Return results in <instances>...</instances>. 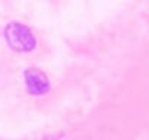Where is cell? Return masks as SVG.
Wrapping results in <instances>:
<instances>
[{"instance_id": "obj_1", "label": "cell", "mask_w": 149, "mask_h": 140, "mask_svg": "<svg viewBox=\"0 0 149 140\" xmlns=\"http://www.w3.org/2000/svg\"><path fill=\"white\" fill-rule=\"evenodd\" d=\"M5 38L10 48L19 51V53H28L32 51L37 45V40L34 32L19 22H10L5 28Z\"/></svg>"}, {"instance_id": "obj_2", "label": "cell", "mask_w": 149, "mask_h": 140, "mask_svg": "<svg viewBox=\"0 0 149 140\" xmlns=\"http://www.w3.org/2000/svg\"><path fill=\"white\" fill-rule=\"evenodd\" d=\"M25 78V85L26 89L29 91V94L32 95H44L45 92H48L50 83L47 76L38 69H28L24 73Z\"/></svg>"}]
</instances>
